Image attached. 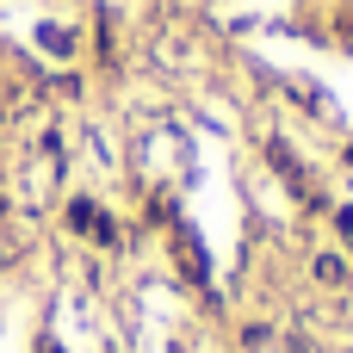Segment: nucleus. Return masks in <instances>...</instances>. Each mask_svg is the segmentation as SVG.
<instances>
[{"mask_svg": "<svg viewBox=\"0 0 353 353\" xmlns=\"http://www.w3.org/2000/svg\"><path fill=\"white\" fill-rule=\"evenodd\" d=\"M174 254H180V273L205 285V254H199V242H192V230H186V223L174 230Z\"/></svg>", "mask_w": 353, "mask_h": 353, "instance_id": "1", "label": "nucleus"}]
</instances>
